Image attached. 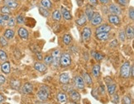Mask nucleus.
<instances>
[{
    "instance_id": "c9c22d12",
    "label": "nucleus",
    "mask_w": 134,
    "mask_h": 104,
    "mask_svg": "<svg viewBox=\"0 0 134 104\" xmlns=\"http://www.w3.org/2000/svg\"><path fill=\"white\" fill-rule=\"evenodd\" d=\"M39 11H40V13L42 14V16L46 17V18L49 16V12L47 11V9H45V8L41 7V8H39Z\"/></svg>"
},
{
    "instance_id": "09e8293b",
    "label": "nucleus",
    "mask_w": 134,
    "mask_h": 104,
    "mask_svg": "<svg viewBox=\"0 0 134 104\" xmlns=\"http://www.w3.org/2000/svg\"><path fill=\"white\" fill-rule=\"evenodd\" d=\"M114 98L113 99V102H114V103H117L118 102V95H114V97H113Z\"/></svg>"
},
{
    "instance_id": "4be33fe9",
    "label": "nucleus",
    "mask_w": 134,
    "mask_h": 104,
    "mask_svg": "<svg viewBox=\"0 0 134 104\" xmlns=\"http://www.w3.org/2000/svg\"><path fill=\"white\" fill-rule=\"evenodd\" d=\"M109 33H96V38L98 40H100V41H104L107 40L109 38Z\"/></svg>"
},
{
    "instance_id": "7c9ffc66",
    "label": "nucleus",
    "mask_w": 134,
    "mask_h": 104,
    "mask_svg": "<svg viewBox=\"0 0 134 104\" xmlns=\"http://www.w3.org/2000/svg\"><path fill=\"white\" fill-rule=\"evenodd\" d=\"M93 14H94V11H93V9L87 7L86 10H85V15H86V17L88 18L89 20H90V18L93 16Z\"/></svg>"
},
{
    "instance_id": "4c0bfd02",
    "label": "nucleus",
    "mask_w": 134,
    "mask_h": 104,
    "mask_svg": "<svg viewBox=\"0 0 134 104\" xmlns=\"http://www.w3.org/2000/svg\"><path fill=\"white\" fill-rule=\"evenodd\" d=\"M0 44L3 47H6L8 45V41H7V38L5 37H0Z\"/></svg>"
},
{
    "instance_id": "9b49d317",
    "label": "nucleus",
    "mask_w": 134,
    "mask_h": 104,
    "mask_svg": "<svg viewBox=\"0 0 134 104\" xmlns=\"http://www.w3.org/2000/svg\"><path fill=\"white\" fill-rule=\"evenodd\" d=\"M3 2H4L6 6H8V8H12V9L16 8L18 6V4L16 2V0H3Z\"/></svg>"
},
{
    "instance_id": "79ce46f5",
    "label": "nucleus",
    "mask_w": 134,
    "mask_h": 104,
    "mask_svg": "<svg viewBox=\"0 0 134 104\" xmlns=\"http://www.w3.org/2000/svg\"><path fill=\"white\" fill-rule=\"evenodd\" d=\"M119 38L122 42H124L125 41V33L123 31H121L120 33H119Z\"/></svg>"
},
{
    "instance_id": "f704fd0d",
    "label": "nucleus",
    "mask_w": 134,
    "mask_h": 104,
    "mask_svg": "<svg viewBox=\"0 0 134 104\" xmlns=\"http://www.w3.org/2000/svg\"><path fill=\"white\" fill-rule=\"evenodd\" d=\"M7 59H8L7 53H5L3 50H0V60L3 62H5V61H7Z\"/></svg>"
},
{
    "instance_id": "0eeeda50",
    "label": "nucleus",
    "mask_w": 134,
    "mask_h": 104,
    "mask_svg": "<svg viewBox=\"0 0 134 104\" xmlns=\"http://www.w3.org/2000/svg\"><path fill=\"white\" fill-rule=\"evenodd\" d=\"M112 29V28L108 24H103L100 25L99 27H98L95 30V33H109V31Z\"/></svg>"
},
{
    "instance_id": "6e6d98bb",
    "label": "nucleus",
    "mask_w": 134,
    "mask_h": 104,
    "mask_svg": "<svg viewBox=\"0 0 134 104\" xmlns=\"http://www.w3.org/2000/svg\"><path fill=\"white\" fill-rule=\"evenodd\" d=\"M55 1H59V0H55Z\"/></svg>"
},
{
    "instance_id": "37998d69",
    "label": "nucleus",
    "mask_w": 134,
    "mask_h": 104,
    "mask_svg": "<svg viewBox=\"0 0 134 104\" xmlns=\"http://www.w3.org/2000/svg\"><path fill=\"white\" fill-rule=\"evenodd\" d=\"M6 82V78L3 75H0V85H3Z\"/></svg>"
},
{
    "instance_id": "b1692460",
    "label": "nucleus",
    "mask_w": 134,
    "mask_h": 104,
    "mask_svg": "<svg viewBox=\"0 0 134 104\" xmlns=\"http://www.w3.org/2000/svg\"><path fill=\"white\" fill-rule=\"evenodd\" d=\"M93 75H94L95 77H98L99 76L100 73V66L99 64H95L94 67H93Z\"/></svg>"
},
{
    "instance_id": "393cba45",
    "label": "nucleus",
    "mask_w": 134,
    "mask_h": 104,
    "mask_svg": "<svg viewBox=\"0 0 134 104\" xmlns=\"http://www.w3.org/2000/svg\"><path fill=\"white\" fill-rule=\"evenodd\" d=\"M41 5H42V7L47 9H50L52 7V3H51V0H42L41 1Z\"/></svg>"
},
{
    "instance_id": "f8f14e48",
    "label": "nucleus",
    "mask_w": 134,
    "mask_h": 104,
    "mask_svg": "<svg viewBox=\"0 0 134 104\" xmlns=\"http://www.w3.org/2000/svg\"><path fill=\"white\" fill-rule=\"evenodd\" d=\"M34 68L40 72H44L46 71L47 67H46V66L43 63H41V62H36V63L34 64Z\"/></svg>"
},
{
    "instance_id": "a878e982",
    "label": "nucleus",
    "mask_w": 134,
    "mask_h": 104,
    "mask_svg": "<svg viewBox=\"0 0 134 104\" xmlns=\"http://www.w3.org/2000/svg\"><path fill=\"white\" fill-rule=\"evenodd\" d=\"M61 13H60V12L59 11V10H55V11L53 12V13H52V18H53V20H55V21H56V22H59V21H60V19H61Z\"/></svg>"
},
{
    "instance_id": "ea45409f",
    "label": "nucleus",
    "mask_w": 134,
    "mask_h": 104,
    "mask_svg": "<svg viewBox=\"0 0 134 104\" xmlns=\"http://www.w3.org/2000/svg\"><path fill=\"white\" fill-rule=\"evenodd\" d=\"M123 103H126V104H130V103H132V100H131L130 97L125 96L124 97H123Z\"/></svg>"
},
{
    "instance_id": "20e7f679",
    "label": "nucleus",
    "mask_w": 134,
    "mask_h": 104,
    "mask_svg": "<svg viewBox=\"0 0 134 104\" xmlns=\"http://www.w3.org/2000/svg\"><path fill=\"white\" fill-rule=\"evenodd\" d=\"M90 21H91L92 25H94V26H99V25H100L102 23L103 18H102L101 15L99 13H94L92 18H90Z\"/></svg>"
},
{
    "instance_id": "ddd939ff",
    "label": "nucleus",
    "mask_w": 134,
    "mask_h": 104,
    "mask_svg": "<svg viewBox=\"0 0 134 104\" xmlns=\"http://www.w3.org/2000/svg\"><path fill=\"white\" fill-rule=\"evenodd\" d=\"M70 80V75L67 72H64V73H61L60 76V82L62 83V84H67L69 82Z\"/></svg>"
},
{
    "instance_id": "a19ab883",
    "label": "nucleus",
    "mask_w": 134,
    "mask_h": 104,
    "mask_svg": "<svg viewBox=\"0 0 134 104\" xmlns=\"http://www.w3.org/2000/svg\"><path fill=\"white\" fill-rule=\"evenodd\" d=\"M128 15H129V18L132 20L134 19V9H133V8H131L129 9V12H128Z\"/></svg>"
},
{
    "instance_id": "f257e3e1",
    "label": "nucleus",
    "mask_w": 134,
    "mask_h": 104,
    "mask_svg": "<svg viewBox=\"0 0 134 104\" xmlns=\"http://www.w3.org/2000/svg\"><path fill=\"white\" fill-rule=\"evenodd\" d=\"M49 94H50V88L47 86H42L37 92V97L40 100L46 101L48 99Z\"/></svg>"
},
{
    "instance_id": "72a5a7b5",
    "label": "nucleus",
    "mask_w": 134,
    "mask_h": 104,
    "mask_svg": "<svg viewBox=\"0 0 134 104\" xmlns=\"http://www.w3.org/2000/svg\"><path fill=\"white\" fill-rule=\"evenodd\" d=\"M71 42V37L69 35V34H65L63 38V43L65 44V45H69Z\"/></svg>"
},
{
    "instance_id": "58836bf2",
    "label": "nucleus",
    "mask_w": 134,
    "mask_h": 104,
    "mask_svg": "<svg viewBox=\"0 0 134 104\" xmlns=\"http://www.w3.org/2000/svg\"><path fill=\"white\" fill-rule=\"evenodd\" d=\"M17 22L19 24H22V23H24V16H23V15H19V16H18Z\"/></svg>"
},
{
    "instance_id": "de8ad7c7",
    "label": "nucleus",
    "mask_w": 134,
    "mask_h": 104,
    "mask_svg": "<svg viewBox=\"0 0 134 104\" xmlns=\"http://www.w3.org/2000/svg\"><path fill=\"white\" fill-rule=\"evenodd\" d=\"M134 67H133V65H132V67H131V69H130V76L131 77H133L134 76Z\"/></svg>"
},
{
    "instance_id": "423d86ee",
    "label": "nucleus",
    "mask_w": 134,
    "mask_h": 104,
    "mask_svg": "<svg viewBox=\"0 0 134 104\" xmlns=\"http://www.w3.org/2000/svg\"><path fill=\"white\" fill-rule=\"evenodd\" d=\"M91 34H92L91 28L85 27L83 30V32H82V38H83V40L85 42H89L91 38Z\"/></svg>"
},
{
    "instance_id": "5701e85b",
    "label": "nucleus",
    "mask_w": 134,
    "mask_h": 104,
    "mask_svg": "<svg viewBox=\"0 0 134 104\" xmlns=\"http://www.w3.org/2000/svg\"><path fill=\"white\" fill-rule=\"evenodd\" d=\"M61 13H62V16L64 17L65 19H66V20H71L72 16H71L70 13L66 8H65L64 7H61Z\"/></svg>"
},
{
    "instance_id": "c756f323",
    "label": "nucleus",
    "mask_w": 134,
    "mask_h": 104,
    "mask_svg": "<svg viewBox=\"0 0 134 104\" xmlns=\"http://www.w3.org/2000/svg\"><path fill=\"white\" fill-rule=\"evenodd\" d=\"M92 56L97 60V61H101L104 59V56L99 53H96V52H92Z\"/></svg>"
},
{
    "instance_id": "e433bc0d",
    "label": "nucleus",
    "mask_w": 134,
    "mask_h": 104,
    "mask_svg": "<svg viewBox=\"0 0 134 104\" xmlns=\"http://www.w3.org/2000/svg\"><path fill=\"white\" fill-rule=\"evenodd\" d=\"M15 24H16V20H15L14 18H11L8 20V27H14Z\"/></svg>"
},
{
    "instance_id": "39448f33",
    "label": "nucleus",
    "mask_w": 134,
    "mask_h": 104,
    "mask_svg": "<svg viewBox=\"0 0 134 104\" xmlns=\"http://www.w3.org/2000/svg\"><path fill=\"white\" fill-rule=\"evenodd\" d=\"M75 85L76 88H78L80 90H82L85 87V82L83 77L80 76H76L75 77Z\"/></svg>"
},
{
    "instance_id": "7ed1b4c3",
    "label": "nucleus",
    "mask_w": 134,
    "mask_h": 104,
    "mask_svg": "<svg viewBox=\"0 0 134 104\" xmlns=\"http://www.w3.org/2000/svg\"><path fill=\"white\" fill-rule=\"evenodd\" d=\"M71 63L70 55L68 53H62L60 57V64L62 67H68Z\"/></svg>"
},
{
    "instance_id": "1a4fd4ad",
    "label": "nucleus",
    "mask_w": 134,
    "mask_h": 104,
    "mask_svg": "<svg viewBox=\"0 0 134 104\" xmlns=\"http://www.w3.org/2000/svg\"><path fill=\"white\" fill-rule=\"evenodd\" d=\"M60 50L58 49H55L54 52H53V53H52V57H53V62H52V63L54 65V67H56V66H58L59 63H60Z\"/></svg>"
},
{
    "instance_id": "2eb2a0df",
    "label": "nucleus",
    "mask_w": 134,
    "mask_h": 104,
    "mask_svg": "<svg viewBox=\"0 0 134 104\" xmlns=\"http://www.w3.org/2000/svg\"><path fill=\"white\" fill-rule=\"evenodd\" d=\"M70 97L71 98V100H73L74 102H79L80 99V94L77 91L70 92Z\"/></svg>"
},
{
    "instance_id": "5fc2aeb1",
    "label": "nucleus",
    "mask_w": 134,
    "mask_h": 104,
    "mask_svg": "<svg viewBox=\"0 0 134 104\" xmlns=\"http://www.w3.org/2000/svg\"><path fill=\"white\" fill-rule=\"evenodd\" d=\"M90 2L93 4H97V0H90Z\"/></svg>"
},
{
    "instance_id": "49530a36",
    "label": "nucleus",
    "mask_w": 134,
    "mask_h": 104,
    "mask_svg": "<svg viewBox=\"0 0 134 104\" xmlns=\"http://www.w3.org/2000/svg\"><path fill=\"white\" fill-rule=\"evenodd\" d=\"M2 18L4 21H8L9 19V16H8V14H3L2 15Z\"/></svg>"
},
{
    "instance_id": "6e6552de",
    "label": "nucleus",
    "mask_w": 134,
    "mask_h": 104,
    "mask_svg": "<svg viewBox=\"0 0 134 104\" xmlns=\"http://www.w3.org/2000/svg\"><path fill=\"white\" fill-rule=\"evenodd\" d=\"M33 91V85L31 82H26L22 87V92L25 94H29V93H32Z\"/></svg>"
},
{
    "instance_id": "3c124183",
    "label": "nucleus",
    "mask_w": 134,
    "mask_h": 104,
    "mask_svg": "<svg viewBox=\"0 0 134 104\" xmlns=\"http://www.w3.org/2000/svg\"><path fill=\"white\" fill-rule=\"evenodd\" d=\"M4 22H5V21L3 19V18H2V15H0V25H3Z\"/></svg>"
},
{
    "instance_id": "a18cd8bd",
    "label": "nucleus",
    "mask_w": 134,
    "mask_h": 104,
    "mask_svg": "<svg viewBox=\"0 0 134 104\" xmlns=\"http://www.w3.org/2000/svg\"><path fill=\"white\" fill-rule=\"evenodd\" d=\"M37 58L38 60H42L43 59V57H42V53H37Z\"/></svg>"
},
{
    "instance_id": "cd10ccee",
    "label": "nucleus",
    "mask_w": 134,
    "mask_h": 104,
    "mask_svg": "<svg viewBox=\"0 0 134 104\" xmlns=\"http://www.w3.org/2000/svg\"><path fill=\"white\" fill-rule=\"evenodd\" d=\"M83 79H84V82H86L88 85H91L92 83H93V80L91 78V77L89 75V73H87V72H84V74H83Z\"/></svg>"
},
{
    "instance_id": "8fccbe9b",
    "label": "nucleus",
    "mask_w": 134,
    "mask_h": 104,
    "mask_svg": "<svg viewBox=\"0 0 134 104\" xmlns=\"http://www.w3.org/2000/svg\"><path fill=\"white\" fill-rule=\"evenodd\" d=\"M4 100H5L4 97L3 96V94H1V93H0V103H2Z\"/></svg>"
},
{
    "instance_id": "4468645a",
    "label": "nucleus",
    "mask_w": 134,
    "mask_h": 104,
    "mask_svg": "<svg viewBox=\"0 0 134 104\" xmlns=\"http://www.w3.org/2000/svg\"><path fill=\"white\" fill-rule=\"evenodd\" d=\"M109 22L113 24L118 25L120 23V18H118V15H115V14L110 15V16H109Z\"/></svg>"
},
{
    "instance_id": "f03ea898",
    "label": "nucleus",
    "mask_w": 134,
    "mask_h": 104,
    "mask_svg": "<svg viewBox=\"0 0 134 104\" xmlns=\"http://www.w3.org/2000/svg\"><path fill=\"white\" fill-rule=\"evenodd\" d=\"M130 63L128 62H126L122 64V66L120 68V76L123 78H127L130 76Z\"/></svg>"
},
{
    "instance_id": "473e14b6",
    "label": "nucleus",
    "mask_w": 134,
    "mask_h": 104,
    "mask_svg": "<svg viewBox=\"0 0 134 104\" xmlns=\"http://www.w3.org/2000/svg\"><path fill=\"white\" fill-rule=\"evenodd\" d=\"M10 9H11V8L5 5V6L2 7L0 10H1V13H3V14H10V13H11V10H10Z\"/></svg>"
},
{
    "instance_id": "603ef678",
    "label": "nucleus",
    "mask_w": 134,
    "mask_h": 104,
    "mask_svg": "<svg viewBox=\"0 0 134 104\" xmlns=\"http://www.w3.org/2000/svg\"><path fill=\"white\" fill-rule=\"evenodd\" d=\"M99 2L103 4H106V3H108V2H109V0H99Z\"/></svg>"
},
{
    "instance_id": "dca6fc26",
    "label": "nucleus",
    "mask_w": 134,
    "mask_h": 104,
    "mask_svg": "<svg viewBox=\"0 0 134 104\" xmlns=\"http://www.w3.org/2000/svg\"><path fill=\"white\" fill-rule=\"evenodd\" d=\"M56 98H57V101L60 103L67 102V97H66V94L64 92H59L58 94L56 95Z\"/></svg>"
},
{
    "instance_id": "f3484780",
    "label": "nucleus",
    "mask_w": 134,
    "mask_h": 104,
    "mask_svg": "<svg viewBox=\"0 0 134 104\" xmlns=\"http://www.w3.org/2000/svg\"><path fill=\"white\" fill-rule=\"evenodd\" d=\"M10 85L15 90H19L21 87V82L18 79H12L10 81Z\"/></svg>"
},
{
    "instance_id": "2f4dec72",
    "label": "nucleus",
    "mask_w": 134,
    "mask_h": 104,
    "mask_svg": "<svg viewBox=\"0 0 134 104\" xmlns=\"http://www.w3.org/2000/svg\"><path fill=\"white\" fill-rule=\"evenodd\" d=\"M44 62H45V63L46 65H50V64L52 63V62H53V57H52V55L46 56V58H44Z\"/></svg>"
},
{
    "instance_id": "a211bd4d",
    "label": "nucleus",
    "mask_w": 134,
    "mask_h": 104,
    "mask_svg": "<svg viewBox=\"0 0 134 104\" xmlns=\"http://www.w3.org/2000/svg\"><path fill=\"white\" fill-rule=\"evenodd\" d=\"M1 69L2 72H4L5 74H8L10 72V62L5 61L1 66Z\"/></svg>"
},
{
    "instance_id": "c03bdc74",
    "label": "nucleus",
    "mask_w": 134,
    "mask_h": 104,
    "mask_svg": "<svg viewBox=\"0 0 134 104\" xmlns=\"http://www.w3.org/2000/svg\"><path fill=\"white\" fill-rule=\"evenodd\" d=\"M118 3H119L122 6H125L127 4V0H117Z\"/></svg>"
},
{
    "instance_id": "aec40b11",
    "label": "nucleus",
    "mask_w": 134,
    "mask_h": 104,
    "mask_svg": "<svg viewBox=\"0 0 134 104\" xmlns=\"http://www.w3.org/2000/svg\"><path fill=\"white\" fill-rule=\"evenodd\" d=\"M109 11L113 13V14H115V15H119L121 13V10L120 8L117 7L115 4H111L110 6H109Z\"/></svg>"
},
{
    "instance_id": "bb28decb",
    "label": "nucleus",
    "mask_w": 134,
    "mask_h": 104,
    "mask_svg": "<svg viewBox=\"0 0 134 104\" xmlns=\"http://www.w3.org/2000/svg\"><path fill=\"white\" fill-rule=\"evenodd\" d=\"M4 37L7 39H12L14 37V32L12 29H7L4 33Z\"/></svg>"
},
{
    "instance_id": "c85d7f7f",
    "label": "nucleus",
    "mask_w": 134,
    "mask_h": 104,
    "mask_svg": "<svg viewBox=\"0 0 134 104\" xmlns=\"http://www.w3.org/2000/svg\"><path fill=\"white\" fill-rule=\"evenodd\" d=\"M86 16H85V15H82V17L79 19L76 20V24L79 25V26H83L84 24L86 23Z\"/></svg>"
},
{
    "instance_id": "9d476101",
    "label": "nucleus",
    "mask_w": 134,
    "mask_h": 104,
    "mask_svg": "<svg viewBox=\"0 0 134 104\" xmlns=\"http://www.w3.org/2000/svg\"><path fill=\"white\" fill-rule=\"evenodd\" d=\"M18 35L23 40H27L28 38V36H29L27 30L24 28H20L18 29Z\"/></svg>"
},
{
    "instance_id": "412c9836",
    "label": "nucleus",
    "mask_w": 134,
    "mask_h": 104,
    "mask_svg": "<svg viewBox=\"0 0 134 104\" xmlns=\"http://www.w3.org/2000/svg\"><path fill=\"white\" fill-rule=\"evenodd\" d=\"M126 36L127 37V38L132 39L134 37V30L132 26H127L126 28Z\"/></svg>"
},
{
    "instance_id": "6ab92c4d",
    "label": "nucleus",
    "mask_w": 134,
    "mask_h": 104,
    "mask_svg": "<svg viewBox=\"0 0 134 104\" xmlns=\"http://www.w3.org/2000/svg\"><path fill=\"white\" fill-rule=\"evenodd\" d=\"M107 85H108V91H109V93L110 95H113L116 91V84L113 83V81H111L110 83L107 82Z\"/></svg>"
},
{
    "instance_id": "864d4df0",
    "label": "nucleus",
    "mask_w": 134,
    "mask_h": 104,
    "mask_svg": "<svg viewBox=\"0 0 134 104\" xmlns=\"http://www.w3.org/2000/svg\"><path fill=\"white\" fill-rule=\"evenodd\" d=\"M77 3H78V5L79 6H81L82 5V3H83V0H76Z\"/></svg>"
}]
</instances>
